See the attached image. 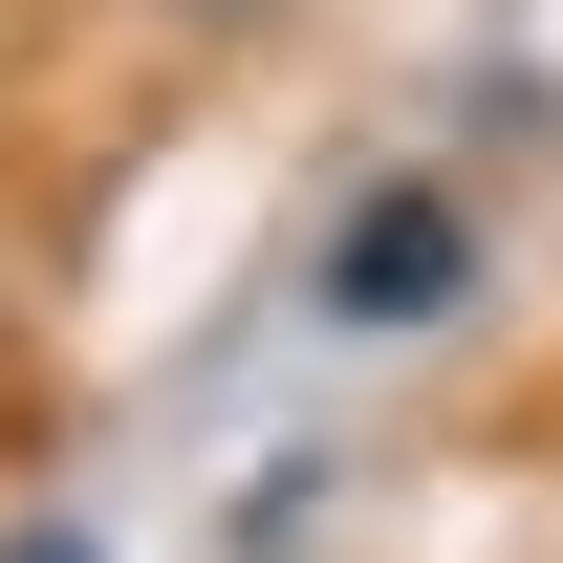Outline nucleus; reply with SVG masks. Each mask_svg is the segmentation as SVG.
<instances>
[{"mask_svg": "<svg viewBox=\"0 0 563 563\" xmlns=\"http://www.w3.org/2000/svg\"><path fill=\"white\" fill-rule=\"evenodd\" d=\"M0 563H109V542H87V520H22V542H0Z\"/></svg>", "mask_w": 563, "mask_h": 563, "instance_id": "nucleus-2", "label": "nucleus"}, {"mask_svg": "<svg viewBox=\"0 0 563 563\" xmlns=\"http://www.w3.org/2000/svg\"><path fill=\"white\" fill-rule=\"evenodd\" d=\"M455 303H477V196H455V174H368V196H325V239H303V325L412 347V325H455Z\"/></svg>", "mask_w": 563, "mask_h": 563, "instance_id": "nucleus-1", "label": "nucleus"}]
</instances>
